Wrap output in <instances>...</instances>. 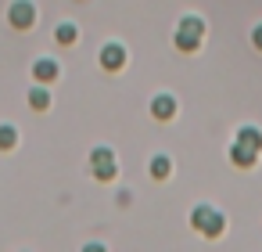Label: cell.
<instances>
[{
  "label": "cell",
  "mask_w": 262,
  "mask_h": 252,
  "mask_svg": "<svg viewBox=\"0 0 262 252\" xmlns=\"http://www.w3.org/2000/svg\"><path fill=\"white\" fill-rule=\"evenodd\" d=\"M15 144H18V130L4 123V126H0V151H11Z\"/></svg>",
  "instance_id": "7c38bea8"
},
{
  "label": "cell",
  "mask_w": 262,
  "mask_h": 252,
  "mask_svg": "<svg viewBox=\"0 0 262 252\" xmlns=\"http://www.w3.org/2000/svg\"><path fill=\"white\" fill-rule=\"evenodd\" d=\"M76 36H79V29H76L72 22H61V26H58V33H54V40H58L61 47H69V44H76Z\"/></svg>",
  "instance_id": "30bf717a"
},
{
  "label": "cell",
  "mask_w": 262,
  "mask_h": 252,
  "mask_svg": "<svg viewBox=\"0 0 262 252\" xmlns=\"http://www.w3.org/2000/svg\"><path fill=\"white\" fill-rule=\"evenodd\" d=\"M201 33H205L201 18L187 15V18L180 22V29H176V47H180V51H198V44H201Z\"/></svg>",
  "instance_id": "7a4b0ae2"
},
{
  "label": "cell",
  "mask_w": 262,
  "mask_h": 252,
  "mask_svg": "<svg viewBox=\"0 0 262 252\" xmlns=\"http://www.w3.org/2000/svg\"><path fill=\"white\" fill-rule=\"evenodd\" d=\"M190 223L205 234V238H215V234H223V212L219 209H212V205H198L194 212H190Z\"/></svg>",
  "instance_id": "6da1fadb"
},
{
  "label": "cell",
  "mask_w": 262,
  "mask_h": 252,
  "mask_svg": "<svg viewBox=\"0 0 262 252\" xmlns=\"http://www.w3.org/2000/svg\"><path fill=\"white\" fill-rule=\"evenodd\" d=\"M255 155H258V151L248 148V144H241V141L230 148V159H233V166H241V169H251V166H255Z\"/></svg>",
  "instance_id": "52a82bcc"
},
{
  "label": "cell",
  "mask_w": 262,
  "mask_h": 252,
  "mask_svg": "<svg viewBox=\"0 0 262 252\" xmlns=\"http://www.w3.org/2000/svg\"><path fill=\"white\" fill-rule=\"evenodd\" d=\"M90 169H94L97 180H112V177L119 173V166H115V151H112V148H94V155H90Z\"/></svg>",
  "instance_id": "3957f363"
},
{
  "label": "cell",
  "mask_w": 262,
  "mask_h": 252,
  "mask_svg": "<svg viewBox=\"0 0 262 252\" xmlns=\"http://www.w3.org/2000/svg\"><path fill=\"white\" fill-rule=\"evenodd\" d=\"M251 44L262 51V26H255V33H251Z\"/></svg>",
  "instance_id": "5bb4252c"
},
{
  "label": "cell",
  "mask_w": 262,
  "mask_h": 252,
  "mask_svg": "<svg viewBox=\"0 0 262 252\" xmlns=\"http://www.w3.org/2000/svg\"><path fill=\"white\" fill-rule=\"evenodd\" d=\"M237 141H241V144H248V148H255V151H262V133H258L255 126H244V130L237 133Z\"/></svg>",
  "instance_id": "8fae6325"
},
{
  "label": "cell",
  "mask_w": 262,
  "mask_h": 252,
  "mask_svg": "<svg viewBox=\"0 0 262 252\" xmlns=\"http://www.w3.org/2000/svg\"><path fill=\"white\" fill-rule=\"evenodd\" d=\"M29 105H33V108H36V112H47V108H51V94H47V90H43V83H40V87H33V90H29Z\"/></svg>",
  "instance_id": "9c48e42d"
},
{
  "label": "cell",
  "mask_w": 262,
  "mask_h": 252,
  "mask_svg": "<svg viewBox=\"0 0 262 252\" xmlns=\"http://www.w3.org/2000/svg\"><path fill=\"white\" fill-rule=\"evenodd\" d=\"M151 115H155V119H172V115H176V101H172L169 94H158V98L151 101Z\"/></svg>",
  "instance_id": "ba28073f"
},
{
  "label": "cell",
  "mask_w": 262,
  "mask_h": 252,
  "mask_svg": "<svg viewBox=\"0 0 262 252\" xmlns=\"http://www.w3.org/2000/svg\"><path fill=\"white\" fill-rule=\"evenodd\" d=\"M58 72H61V69H58V62H54V58H40V62L33 65V80H36V83H43V87H47V83H54V80H58Z\"/></svg>",
  "instance_id": "8992f818"
},
{
  "label": "cell",
  "mask_w": 262,
  "mask_h": 252,
  "mask_svg": "<svg viewBox=\"0 0 262 252\" xmlns=\"http://www.w3.org/2000/svg\"><path fill=\"white\" fill-rule=\"evenodd\" d=\"M122 65H126V47H122V44H104V47H101V69L119 72Z\"/></svg>",
  "instance_id": "5b68a950"
},
{
  "label": "cell",
  "mask_w": 262,
  "mask_h": 252,
  "mask_svg": "<svg viewBox=\"0 0 262 252\" xmlns=\"http://www.w3.org/2000/svg\"><path fill=\"white\" fill-rule=\"evenodd\" d=\"M8 22H11L15 29H33V22H36V4H33V0H15V4L8 8Z\"/></svg>",
  "instance_id": "277c9868"
},
{
  "label": "cell",
  "mask_w": 262,
  "mask_h": 252,
  "mask_svg": "<svg viewBox=\"0 0 262 252\" xmlns=\"http://www.w3.org/2000/svg\"><path fill=\"white\" fill-rule=\"evenodd\" d=\"M169 169H172V162H169V155H155L151 159V177H169Z\"/></svg>",
  "instance_id": "4fadbf2b"
}]
</instances>
